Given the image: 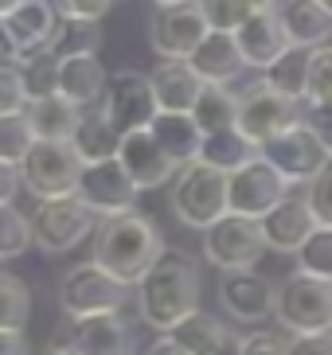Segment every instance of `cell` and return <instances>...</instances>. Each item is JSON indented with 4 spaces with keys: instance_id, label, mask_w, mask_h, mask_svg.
I'll return each mask as SVG.
<instances>
[{
    "instance_id": "obj_1",
    "label": "cell",
    "mask_w": 332,
    "mask_h": 355,
    "mask_svg": "<svg viewBox=\"0 0 332 355\" xmlns=\"http://www.w3.org/2000/svg\"><path fill=\"white\" fill-rule=\"evenodd\" d=\"M160 258H165V239H160L156 223L141 211L110 215L94 230V261L129 289L145 282Z\"/></svg>"
},
{
    "instance_id": "obj_2",
    "label": "cell",
    "mask_w": 332,
    "mask_h": 355,
    "mask_svg": "<svg viewBox=\"0 0 332 355\" xmlns=\"http://www.w3.org/2000/svg\"><path fill=\"white\" fill-rule=\"evenodd\" d=\"M137 313L156 332H172L180 320L199 313V266L180 250H165L137 285Z\"/></svg>"
},
{
    "instance_id": "obj_3",
    "label": "cell",
    "mask_w": 332,
    "mask_h": 355,
    "mask_svg": "<svg viewBox=\"0 0 332 355\" xmlns=\"http://www.w3.org/2000/svg\"><path fill=\"white\" fill-rule=\"evenodd\" d=\"M172 215L192 230L215 227L223 215H231V176L204 160L184 164L172 188Z\"/></svg>"
},
{
    "instance_id": "obj_4",
    "label": "cell",
    "mask_w": 332,
    "mask_h": 355,
    "mask_svg": "<svg viewBox=\"0 0 332 355\" xmlns=\"http://www.w3.org/2000/svg\"><path fill=\"white\" fill-rule=\"evenodd\" d=\"M278 324L293 336H313V332H332V282L293 273L278 285Z\"/></svg>"
},
{
    "instance_id": "obj_5",
    "label": "cell",
    "mask_w": 332,
    "mask_h": 355,
    "mask_svg": "<svg viewBox=\"0 0 332 355\" xmlns=\"http://www.w3.org/2000/svg\"><path fill=\"white\" fill-rule=\"evenodd\" d=\"M129 301V285H122L117 277L98 266V261H83L71 266L59 282V304L71 320H86V316H106L122 313V304Z\"/></svg>"
},
{
    "instance_id": "obj_6",
    "label": "cell",
    "mask_w": 332,
    "mask_h": 355,
    "mask_svg": "<svg viewBox=\"0 0 332 355\" xmlns=\"http://www.w3.org/2000/svg\"><path fill=\"white\" fill-rule=\"evenodd\" d=\"M83 160L71 148V141H35L28 160L20 164L24 188L40 199H67L78 196V180H83Z\"/></svg>"
},
{
    "instance_id": "obj_7",
    "label": "cell",
    "mask_w": 332,
    "mask_h": 355,
    "mask_svg": "<svg viewBox=\"0 0 332 355\" xmlns=\"http://www.w3.org/2000/svg\"><path fill=\"white\" fill-rule=\"evenodd\" d=\"M98 230V215L86 207L78 196L67 199H43L31 211V239L43 254H67L83 239H90Z\"/></svg>"
},
{
    "instance_id": "obj_8",
    "label": "cell",
    "mask_w": 332,
    "mask_h": 355,
    "mask_svg": "<svg viewBox=\"0 0 332 355\" xmlns=\"http://www.w3.org/2000/svg\"><path fill=\"white\" fill-rule=\"evenodd\" d=\"M266 250H270V246H266L262 223L247 219V215H223L215 227L204 230V258L223 273L254 270Z\"/></svg>"
},
{
    "instance_id": "obj_9",
    "label": "cell",
    "mask_w": 332,
    "mask_h": 355,
    "mask_svg": "<svg viewBox=\"0 0 332 355\" xmlns=\"http://www.w3.org/2000/svg\"><path fill=\"white\" fill-rule=\"evenodd\" d=\"M0 32L8 40V51L16 63L31 59V55L55 51V43L63 35V20H59V4L51 0H28L20 8L0 20Z\"/></svg>"
},
{
    "instance_id": "obj_10",
    "label": "cell",
    "mask_w": 332,
    "mask_h": 355,
    "mask_svg": "<svg viewBox=\"0 0 332 355\" xmlns=\"http://www.w3.org/2000/svg\"><path fill=\"white\" fill-rule=\"evenodd\" d=\"M293 125H301L293 98L270 90L266 83H254L239 94V125L235 129H239L247 141H254L258 148L266 145V141H274L278 133L293 129Z\"/></svg>"
},
{
    "instance_id": "obj_11",
    "label": "cell",
    "mask_w": 332,
    "mask_h": 355,
    "mask_svg": "<svg viewBox=\"0 0 332 355\" xmlns=\"http://www.w3.org/2000/svg\"><path fill=\"white\" fill-rule=\"evenodd\" d=\"M211 35V24L204 20L196 0L176 4V8H156L153 24H149V43L160 59H172V63H188L196 47Z\"/></svg>"
},
{
    "instance_id": "obj_12",
    "label": "cell",
    "mask_w": 332,
    "mask_h": 355,
    "mask_svg": "<svg viewBox=\"0 0 332 355\" xmlns=\"http://www.w3.org/2000/svg\"><path fill=\"white\" fill-rule=\"evenodd\" d=\"M290 180L281 176L270 160L254 157L239 172H231V215L247 219H266L281 199H290Z\"/></svg>"
},
{
    "instance_id": "obj_13",
    "label": "cell",
    "mask_w": 332,
    "mask_h": 355,
    "mask_svg": "<svg viewBox=\"0 0 332 355\" xmlns=\"http://www.w3.org/2000/svg\"><path fill=\"white\" fill-rule=\"evenodd\" d=\"M102 110L110 117V125L117 133H133V129H149L160 114L156 105V94H153V83L149 74L141 71H117L106 86V98H102Z\"/></svg>"
},
{
    "instance_id": "obj_14",
    "label": "cell",
    "mask_w": 332,
    "mask_h": 355,
    "mask_svg": "<svg viewBox=\"0 0 332 355\" xmlns=\"http://www.w3.org/2000/svg\"><path fill=\"white\" fill-rule=\"evenodd\" d=\"M262 160H270L274 168H278L281 176L290 180V184H309L317 172H321L324 164H329V148L317 141V133H313L309 125H293L285 129V133H278L274 141H266V145L258 148Z\"/></svg>"
},
{
    "instance_id": "obj_15",
    "label": "cell",
    "mask_w": 332,
    "mask_h": 355,
    "mask_svg": "<svg viewBox=\"0 0 332 355\" xmlns=\"http://www.w3.org/2000/svg\"><path fill=\"white\" fill-rule=\"evenodd\" d=\"M137 188L129 172L122 168V160H102V164H86L83 180H78V199L98 215V219H110V215H125V211H137Z\"/></svg>"
},
{
    "instance_id": "obj_16",
    "label": "cell",
    "mask_w": 332,
    "mask_h": 355,
    "mask_svg": "<svg viewBox=\"0 0 332 355\" xmlns=\"http://www.w3.org/2000/svg\"><path fill=\"white\" fill-rule=\"evenodd\" d=\"M219 301L239 324H262L278 309V285L254 270H235V273H223Z\"/></svg>"
},
{
    "instance_id": "obj_17",
    "label": "cell",
    "mask_w": 332,
    "mask_h": 355,
    "mask_svg": "<svg viewBox=\"0 0 332 355\" xmlns=\"http://www.w3.org/2000/svg\"><path fill=\"white\" fill-rule=\"evenodd\" d=\"M117 160H122V168L129 172V180H133L141 191L165 188L168 180L180 172V164L168 157L165 148H160V141H156L149 129H133V133H125L122 137V148H117Z\"/></svg>"
},
{
    "instance_id": "obj_18",
    "label": "cell",
    "mask_w": 332,
    "mask_h": 355,
    "mask_svg": "<svg viewBox=\"0 0 332 355\" xmlns=\"http://www.w3.org/2000/svg\"><path fill=\"white\" fill-rule=\"evenodd\" d=\"M235 40H239V51L247 59V67H254V71H270L281 55L293 47L290 32L281 24V12H274V8L250 12L247 20H242V28L235 32Z\"/></svg>"
},
{
    "instance_id": "obj_19",
    "label": "cell",
    "mask_w": 332,
    "mask_h": 355,
    "mask_svg": "<svg viewBox=\"0 0 332 355\" xmlns=\"http://www.w3.org/2000/svg\"><path fill=\"white\" fill-rule=\"evenodd\" d=\"M258 223H262V234H266V246L278 254H297L309 242L313 230L321 227L317 215H313V207H309V199H293V196L281 199L278 207Z\"/></svg>"
},
{
    "instance_id": "obj_20",
    "label": "cell",
    "mask_w": 332,
    "mask_h": 355,
    "mask_svg": "<svg viewBox=\"0 0 332 355\" xmlns=\"http://www.w3.org/2000/svg\"><path fill=\"white\" fill-rule=\"evenodd\" d=\"M67 347L74 355H133V328L122 320V313L86 316L74 320Z\"/></svg>"
},
{
    "instance_id": "obj_21",
    "label": "cell",
    "mask_w": 332,
    "mask_h": 355,
    "mask_svg": "<svg viewBox=\"0 0 332 355\" xmlns=\"http://www.w3.org/2000/svg\"><path fill=\"white\" fill-rule=\"evenodd\" d=\"M110 74L98 63V51H78V55H59V94L71 98L74 105H98L106 98Z\"/></svg>"
},
{
    "instance_id": "obj_22",
    "label": "cell",
    "mask_w": 332,
    "mask_h": 355,
    "mask_svg": "<svg viewBox=\"0 0 332 355\" xmlns=\"http://www.w3.org/2000/svg\"><path fill=\"white\" fill-rule=\"evenodd\" d=\"M149 83H153L160 114H192L199 94H204V86H208L192 71V63H172V59H165V63L156 67L149 74Z\"/></svg>"
},
{
    "instance_id": "obj_23",
    "label": "cell",
    "mask_w": 332,
    "mask_h": 355,
    "mask_svg": "<svg viewBox=\"0 0 332 355\" xmlns=\"http://www.w3.org/2000/svg\"><path fill=\"white\" fill-rule=\"evenodd\" d=\"M188 63H192V71H196L208 86H231L239 78V71L247 67V59H242V51H239L235 32H211L208 40L196 47V55H192Z\"/></svg>"
},
{
    "instance_id": "obj_24",
    "label": "cell",
    "mask_w": 332,
    "mask_h": 355,
    "mask_svg": "<svg viewBox=\"0 0 332 355\" xmlns=\"http://www.w3.org/2000/svg\"><path fill=\"white\" fill-rule=\"evenodd\" d=\"M71 148L78 153L83 164H102V160H114L117 157V148H122V133L110 125L102 102L90 105V110L83 114V121H78V129H74V137H71Z\"/></svg>"
},
{
    "instance_id": "obj_25",
    "label": "cell",
    "mask_w": 332,
    "mask_h": 355,
    "mask_svg": "<svg viewBox=\"0 0 332 355\" xmlns=\"http://www.w3.org/2000/svg\"><path fill=\"white\" fill-rule=\"evenodd\" d=\"M83 105H74L71 98L51 94L28 105V125L35 133V141H71L78 121H83Z\"/></svg>"
},
{
    "instance_id": "obj_26",
    "label": "cell",
    "mask_w": 332,
    "mask_h": 355,
    "mask_svg": "<svg viewBox=\"0 0 332 355\" xmlns=\"http://www.w3.org/2000/svg\"><path fill=\"white\" fill-rule=\"evenodd\" d=\"M149 133L160 141V148H165L180 168L196 164V160H199L204 129L196 125V117H192V114H156V121L149 125Z\"/></svg>"
},
{
    "instance_id": "obj_27",
    "label": "cell",
    "mask_w": 332,
    "mask_h": 355,
    "mask_svg": "<svg viewBox=\"0 0 332 355\" xmlns=\"http://www.w3.org/2000/svg\"><path fill=\"white\" fill-rule=\"evenodd\" d=\"M281 24L297 47H324L332 35V16L321 0H285Z\"/></svg>"
},
{
    "instance_id": "obj_28",
    "label": "cell",
    "mask_w": 332,
    "mask_h": 355,
    "mask_svg": "<svg viewBox=\"0 0 332 355\" xmlns=\"http://www.w3.org/2000/svg\"><path fill=\"white\" fill-rule=\"evenodd\" d=\"M309 59H313V47L293 43L270 71H262V83L270 90H278V94L293 98V102H301V98H309Z\"/></svg>"
},
{
    "instance_id": "obj_29",
    "label": "cell",
    "mask_w": 332,
    "mask_h": 355,
    "mask_svg": "<svg viewBox=\"0 0 332 355\" xmlns=\"http://www.w3.org/2000/svg\"><path fill=\"white\" fill-rule=\"evenodd\" d=\"M258 157V145L254 141H247V137L239 133V129H223V133H208L204 137V148H199V160L211 168H219V172H239L242 164H250V160Z\"/></svg>"
},
{
    "instance_id": "obj_30",
    "label": "cell",
    "mask_w": 332,
    "mask_h": 355,
    "mask_svg": "<svg viewBox=\"0 0 332 355\" xmlns=\"http://www.w3.org/2000/svg\"><path fill=\"white\" fill-rule=\"evenodd\" d=\"M165 336H172L188 355H215L219 347L231 340V332L223 328V320L211 316V313H192L188 320H180L176 328L165 332Z\"/></svg>"
},
{
    "instance_id": "obj_31",
    "label": "cell",
    "mask_w": 332,
    "mask_h": 355,
    "mask_svg": "<svg viewBox=\"0 0 332 355\" xmlns=\"http://www.w3.org/2000/svg\"><path fill=\"white\" fill-rule=\"evenodd\" d=\"M192 117H196V125L204 129V137L235 129L239 125V94H235L231 86H204V94H199Z\"/></svg>"
},
{
    "instance_id": "obj_32",
    "label": "cell",
    "mask_w": 332,
    "mask_h": 355,
    "mask_svg": "<svg viewBox=\"0 0 332 355\" xmlns=\"http://www.w3.org/2000/svg\"><path fill=\"white\" fill-rule=\"evenodd\" d=\"M31 320V289L16 273H0V332H24Z\"/></svg>"
},
{
    "instance_id": "obj_33",
    "label": "cell",
    "mask_w": 332,
    "mask_h": 355,
    "mask_svg": "<svg viewBox=\"0 0 332 355\" xmlns=\"http://www.w3.org/2000/svg\"><path fill=\"white\" fill-rule=\"evenodd\" d=\"M16 67H20L24 90H28L31 102L59 94V55H55V51L31 55V59H24V63H16Z\"/></svg>"
},
{
    "instance_id": "obj_34",
    "label": "cell",
    "mask_w": 332,
    "mask_h": 355,
    "mask_svg": "<svg viewBox=\"0 0 332 355\" xmlns=\"http://www.w3.org/2000/svg\"><path fill=\"white\" fill-rule=\"evenodd\" d=\"M31 145H35V133L28 125V114L16 117H0V160L12 168H20L28 160Z\"/></svg>"
},
{
    "instance_id": "obj_35",
    "label": "cell",
    "mask_w": 332,
    "mask_h": 355,
    "mask_svg": "<svg viewBox=\"0 0 332 355\" xmlns=\"http://www.w3.org/2000/svg\"><path fill=\"white\" fill-rule=\"evenodd\" d=\"M31 215H24L16 203L0 207V261L4 258H20L31 246Z\"/></svg>"
},
{
    "instance_id": "obj_36",
    "label": "cell",
    "mask_w": 332,
    "mask_h": 355,
    "mask_svg": "<svg viewBox=\"0 0 332 355\" xmlns=\"http://www.w3.org/2000/svg\"><path fill=\"white\" fill-rule=\"evenodd\" d=\"M297 270L332 282V227H317L309 234V242L297 250Z\"/></svg>"
},
{
    "instance_id": "obj_37",
    "label": "cell",
    "mask_w": 332,
    "mask_h": 355,
    "mask_svg": "<svg viewBox=\"0 0 332 355\" xmlns=\"http://www.w3.org/2000/svg\"><path fill=\"white\" fill-rule=\"evenodd\" d=\"M204 20L211 24V32H239L242 20L250 16L247 0H196Z\"/></svg>"
},
{
    "instance_id": "obj_38",
    "label": "cell",
    "mask_w": 332,
    "mask_h": 355,
    "mask_svg": "<svg viewBox=\"0 0 332 355\" xmlns=\"http://www.w3.org/2000/svg\"><path fill=\"white\" fill-rule=\"evenodd\" d=\"M309 102L313 105H332V43L313 47V59H309Z\"/></svg>"
},
{
    "instance_id": "obj_39",
    "label": "cell",
    "mask_w": 332,
    "mask_h": 355,
    "mask_svg": "<svg viewBox=\"0 0 332 355\" xmlns=\"http://www.w3.org/2000/svg\"><path fill=\"white\" fill-rule=\"evenodd\" d=\"M28 90H24V78H20V67L16 63H0V117H16V114H28Z\"/></svg>"
},
{
    "instance_id": "obj_40",
    "label": "cell",
    "mask_w": 332,
    "mask_h": 355,
    "mask_svg": "<svg viewBox=\"0 0 332 355\" xmlns=\"http://www.w3.org/2000/svg\"><path fill=\"white\" fill-rule=\"evenodd\" d=\"M305 199H309L317 223H321V227H332V157H329V164L305 184Z\"/></svg>"
},
{
    "instance_id": "obj_41",
    "label": "cell",
    "mask_w": 332,
    "mask_h": 355,
    "mask_svg": "<svg viewBox=\"0 0 332 355\" xmlns=\"http://www.w3.org/2000/svg\"><path fill=\"white\" fill-rule=\"evenodd\" d=\"M98 24L86 20H67L63 24V35L55 43V55H78V51H98Z\"/></svg>"
},
{
    "instance_id": "obj_42",
    "label": "cell",
    "mask_w": 332,
    "mask_h": 355,
    "mask_svg": "<svg viewBox=\"0 0 332 355\" xmlns=\"http://www.w3.org/2000/svg\"><path fill=\"white\" fill-rule=\"evenodd\" d=\"M59 12L67 20H86V24H98L106 12L114 8V0H55Z\"/></svg>"
},
{
    "instance_id": "obj_43",
    "label": "cell",
    "mask_w": 332,
    "mask_h": 355,
    "mask_svg": "<svg viewBox=\"0 0 332 355\" xmlns=\"http://www.w3.org/2000/svg\"><path fill=\"white\" fill-rule=\"evenodd\" d=\"M285 355H332V332L293 336L290 344H285Z\"/></svg>"
},
{
    "instance_id": "obj_44",
    "label": "cell",
    "mask_w": 332,
    "mask_h": 355,
    "mask_svg": "<svg viewBox=\"0 0 332 355\" xmlns=\"http://www.w3.org/2000/svg\"><path fill=\"white\" fill-rule=\"evenodd\" d=\"M242 355H285V344H281L274 332H250L239 340Z\"/></svg>"
},
{
    "instance_id": "obj_45",
    "label": "cell",
    "mask_w": 332,
    "mask_h": 355,
    "mask_svg": "<svg viewBox=\"0 0 332 355\" xmlns=\"http://www.w3.org/2000/svg\"><path fill=\"white\" fill-rule=\"evenodd\" d=\"M305 125H309L313 133H317V141H321V145L332 153V105H313Z\"/></svg>"
},
{
    "instance_id": "obj_46",
    "label": "cell",
    "mask_w": 332,
    "mask_h": 355,
    "mask_svg": "<svg viewBox=\"0 0 332 355\" xmlns=\"http://www.w3.org/2000/svg\"><path fill=\"white\" fill-rule=\"evenodd\" d=\"M20 188H24L20 168H12V164H4V160H0V207H8Z\"/></svg>"
},
{
    "instance_id": "obj_47",
    "label": "cell",
    "mask_w": 332,
    "mask_h": 355,
    "mask_svg": "<svg viewBox=\"0 0 332 355\" xmlns=\"http://www.w3.org/2000/svg\"><path fill=\"white\" fill-rule=\"evenodd\" d=\"M0 355H31L24 332H0Z\"/></svg>"
},
{
    "instance_id": "obj_48",
    "label": "cell",
    "mask_w": 332,
    "mask_h": 355,
    "mask_svg": "<svg viewBox=\"0 0 332 355\" xmlns=\"http://www.w3.org/2000/svg\"><path fill=\"white\" fill-rule=\"evenodd\" d=\"M145 355H188V352L176 344V340H172V336H160V340H156V344L149 347Z\"/></svg>"
},
{
    "instance_id": "obj_49",
    "label": "cell",
    "mask_w": 332,
    "mask_h": 355,
    "mask_svg": "<svg viewBox=\"0 0 332 355\" xmlns=\"http://www.w3.org/2000/svg\"><path fill=\"white\" fill-rule=\"evenodd\" d=\"M20 4H28V0H0V20H4V16H12Z\"/></svg>"
},
{
    "instance_id": "obj_50",
    "label": "cell",
    "mask_w": 332,
    "mask_h": 355,
    "mask_svg": "<svg viewBox=\"0 0 332 355\" xmlns=\"http://www.w3.org/2000/svg\"><path fill=\"white\" fill-rule=\"evenodd\" d=\"M215 355H242V352H239V336H231V340H227L223 347H219Z\"/></svg>"
},
{
    "instance_id": "obj_51",
    "label": "cell",
    "mask_w": 332,
    "mask_h": 355,
    "mask_svg": "<svg viewBox=\"0 0 332 355\" xmlns=\"http://www.w3.org/2000/svg\"><path fill=\"white\" fill-rule=\"evenodd\" d=\"M247 4H250V12H270L278 0H247Z\"/></svg>"
},
{
    "instance_id": "obj_52",
    "label": "cell",
    "mask_w": 332,
    "mask_h": 355,
    "mask_svg": "<svg viewBox=\"0 0 332 355\" xmlns=\"http://www.w3.org/2000/svg\"><path fill=\"white\" fill-rule=\"evenodd\" d=\"M40 355H74V352H71V347H43Z\"/></svg>"
},
{
    "instance_id": "obj_53",
    "label": "cell",
    "mask_w": 332,
    "mask_h": 355,
    "mask_svg": "<svg viewBox=\"0 0 332 355\" xmlns=\"http://www.w3.org/2000/svg\"><path fill=\"white\" fill-rule=\"evenodd\" d=\"M156 8H176V4H188V0H153Z\"/></svg>"
},
{
    "instance_id": "obj_54",
    "label": "cell",
    "mask_w": 332,
    "mask_h": 355,
    "mask_svg": "<svg viewBox=\"0 0 332 355\" xmlns=\"http://www.w3.org/2000/svg\"><path fill=\"white\" fill-rule=\"evenodd\" d=\"M321 4H324V8H329V16H332V0H321Z\"/></svg>"
}]
</instances>
